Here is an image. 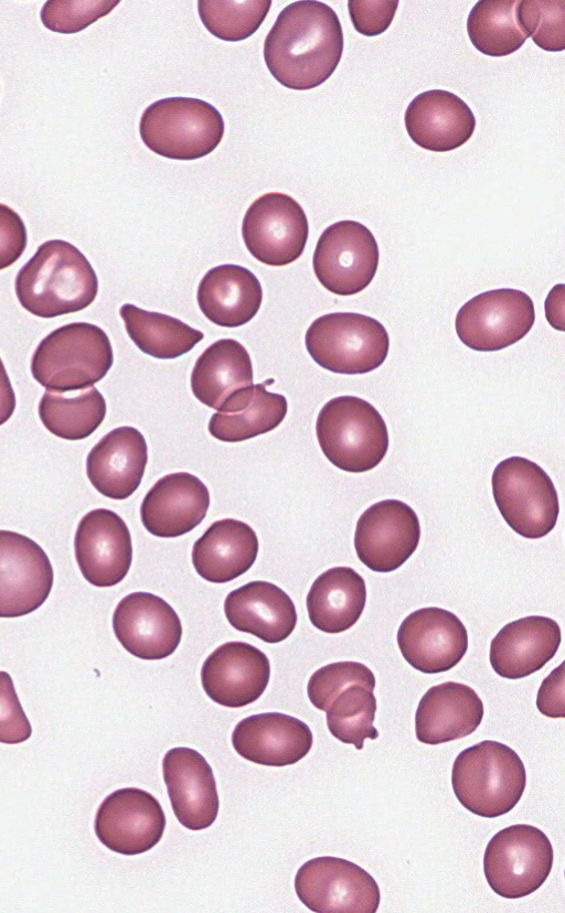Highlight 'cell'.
Wrapping results in <instances>:
<instances>
[{
	"label": "cell",
	"mask_w": 565,
	"mask_h": 913,
	"mask_svg": "<svg viewBox=\"0 0 565 913\" xmlns=\"http://www.w3.org/2000/svg\"><path fill=\"white\" fill-rule=\"evenodd\" d=\"M316 433L326 458L347 472L374 469L388 449L383 417L374 406L355 396H339L324 404L318 413Z\"/></svg>",
	"instance_id": "5"
},
{
	"label": "cell",
	"mask_w": 565,
	"mask_h": 913,
	"mask_svg": "<svg viewBox=\"0 0 565 913\" xmlns=\"http://www.w3.org/2000/svg\"><path fill=\"white\" fill-rule=\"evenodd\" d=\"M380 251L371 230L356 221H340L320 235L312 258L319 282L330 292L352 296L364 290L379 267Z\"/></svg>",
	"instance_id": "11"
},
{
	"label": "cell",
	"mask_w": 565,
	"mask_h": 913,
	"mask_svg": "<svg viewBox=\"0 0 565 913\" xmlns=\"http://www.w3.org/2000/svg\"><path fill=\"white\" fill-rule=\"evenodd\" d=\"M561 640V627L553 619L531 615L515 620L492 638L490 664L501 677H527L554 657Z\"/></svg>",
	"instance_id": "25"
},
{
	"label": "cell",
	"mask_w": 565,
	"mask_h": 913,
	"mask_svg": "<svg viewBox=\"0 0 565 913\" xmlns=\"http://www.w3.org/2000/svg\"><path fill=\"white\" fill-rule=\"evenodd\" d=\"M420 524L414 509L399 500L371 505L359 517L354 547L358 558L375 572L399 568L414 554Z\"/></svg>",
	"instance_id": "14"
},
{
	"label": "cell",
	"mask_w": 565,
	"mask_h": 913,
	"mask_svg": "<svg viewBox=\"0 0 565 913\" xmlns=\"http://www.w3.org/2000/svg\"><path fill=\"white\" fill-rule=\"evenodd\" d=\"M269 0H200L198 11L206 30L227 42L243 41L262 25Z\"/></svg>",
	"instance_id": "38"
},
{
	"label": "cell",
	"mask_w": 565,
	"mask_h": 913,
	"mask_svg": "<svg viewBox=\"0 0 565 913\" xmlns=\"http://www.w3.org/2000/svg\"><path fill=\"white\" fill-rule=\"evenodd\" d=\"M105 416V398L95 387L73 396L47 390L39 402V417L44 427L65 440L87 438L102 425Z\"/></svg>",
	"instance_id": "35"
},
{
	"label": "cell",
	"mask_w": 565,
	"mask_h": 913,
	"mask_svg": "<svg viewBox=\"0 0 565 913\" xmlns=\"http://www.w3.org/2000/svg\"><path fill=\"white\" fill-rule=\"evenodd\" d=\"M343 52L339 18L328 4L295 1L278 14L264 41V60L282 86L312 89L335 71Z\"/></svg>",
	"instance_id": "1"
},
{
	"label": "cell",
	"mask_w": 565,
	"mask_h": 913,
	"mask_svg": "<svg viewBox=\"0 0 565 913\" xmlns=\"http://www.w3.org/2000/svg\"><path fill=\"white\" fill-rule=\"evenodd\" d=\"M397 7L398 1L395 0H350L348 2L354 29L365 36H375L385 32L394 19Z\"/></svg>",
	"instance_id": "43"
},
{
	"label": "cell",
	"mask_w": 565,
	"mask_h": 913,
	"mask_svg": "<svg viewBox=\"0 0 565 913\" xmlns=\"http://www.w3.org/2000/svg\"><path fill=\"white\" fill-rule=\"evenodd\" d=\"M459 803L472 814L494 818L509 813L521 799L526 772L518 753L492 740L461 751L451 770Z\"/></svg>",
	"instance_id": "3"
},
{
	"label": "cell",
	"mask_w": 565,
	"mask_h": 913,
	"mask_svg": "<svg viewBox=\"0 0 565 913\" xmlns=\"http://www.w3.org/2000/svg\"><path fill=\"white\" fill-rule=\"evenodd\" d=\"M114 363L107 334L97 325L75 322L49 333L31 359L34 379L47 390H83L102 380Z\"/></svg>",
	"instance_id": "4"
},
{
	"label": "cell",
	"mask_w": 565,
	"mask_h": 913,
	"mask_svg": "<svg viewBox=\"0 0 565 913\" xmlns=\"http://www.w3.org/2000/svg\"><path fill=\"white\" fill-rule=\"evenodd\" d=\"M119 314L126 331L137 347L156 358L172 359L190 352L203 337V332L181 320L142 310L126 303Z\"/></svg>",
	"instance_id": "34"
},
{
	"label": "cell",
	"mask_w": 565,
	"mask_h": 913,
	"mask_svg": "<svg viewBox=\"0 0 565 913\" xmlns=\"http://www.w3.org/2000/svg\"><path fill=\"white\" fill-rule=\"evenodd\" d=\"M553 847L537 827L516 824L498 831L488 842L483 871L489 887L505 899L536 891L553 867Z\"/></svg>",
	"instance_id": "9"
},
{
	"label": "cell",
	"mask_w": 565,
	"mask_h": 913,
	"mask_svg": "<svg viewBox=\"0 0 565 913\" xmlns=\"http://www.w3.org/2000/svg\"><path fill=\"white\" fill-rule=\"evenodd\" d=\"M224 612L234 629L269 644L286 640L297 624L290 597L267 581H252L231 591L224 601Z\"/></svg>",
	"instance_id": "28"
},
{
	"label": "cell",
	"mask_w": 565,
	"mask_h": 913,
	"mask_svg": "<svg viewBox=\"0 0 565 913\" xmlns=\"http://www.w3.org/2000/svg\"><path fill=\"white\" fill-rule=\"evenodd\" d=\"M519 0H481L471 9L467 32L482 54L501 57L518 51L527 36L520 29L515 9Z\"/></svg>",
	"instance_id": "36"
},
{
	"label": "cell",
	"mask_w": 565,
	"mask_h": 913,
	"mask_svg": "<svg viewBox=\"0 0 565 913\" xmlns=\"http://www.w3.org/2000/svg\"><path fill=\"white\" fill-rule=\"evenodd\" d=\"M270 676L265 653L245 642H227L213 651L201 668V684L216 703L241 708L256 701Z\"/></svg>",
	"instance_id": "20"
},
{
	"label": "cell",
	"mask_w": 565,
	"mask_h": 913,
	"mask_svg": "<svg viewBox=\"0 0 565 913\" xmlns=\"http://www.w3.org/2000/svg\"><path fill=\"white\" fill-rule=\"evenodd\" d=\"M515 18L523 33L544 51L565 49V1H518Z\"/></svg>",
	"instance_id": "39"
},
{
	"label": "cell",
	"mask_w": 565,
	"mask_h": 913,
	"mask_svg": "<svg viewBox=\"0 0 565 913\" xmlns=\"http://www.w3.org/2000/svg\"><path fill=\"white\" fill-rule=\"evenodd\" d=\"M398 648L405 660L425 674L455 667L468 648V633L454 613L423 608L408 614L397 631Z\"/></svg>",
	"instance_id": "17"
},
{
	"label": "cell",
	"mask_w": 565,
	"mask_h": 913,
	"mask_svg": "<svg viewBox=\"0 0 565 913\" xmlns=\"http://www.w3.org/2000/svg\"><path fill=\"white\" fill-rule=\"evenodd\" d=\"M221 112L205 100L168 97L141 115L139 135L152 152L173 160H196L213 152L224 136Z\"/></svg>",
	"instance_id": "6"
},
{
	"label": "cell",
	"mask_w": 565,
	"mask_h": 913,
	"mask_svg": "<svg viewBox=\"0 0 565 913\" xmlns=\"http://www.w3.org/2000/svg\"><path fill=\"white\" fill-rule=\"evenodd\" d=\"M309 225L301 205L290 195L269 192L247 208L242 236L258 261L282 267L298 259L306 247Z\"/></svg>",
	"instance_id": "13"
},
{
	"label": "cell",
	"mask_w": 565,
	"mask_h": 913,
	"mask_svg": "<svg viewBox=\"0 0 565 913\" xmlns=\"http://www.w3.org/2000/svg\"><path fill=\"white\" fill-rule=\"evenodd\" d=\"M535 321L534 304L525 292L511 288L477 294L458 311L455 327L471 350L494 352L523 339Z\"/></svg>",
	"instance_id": "12"
},
{
	"label": "cell",
	"mask_w": 565,
	"mask_h": 913,
	"mask_svg": "<svg viewBox=\"0 0 565 913\" xmlns=\"http://www.w3.org/2000/svg\"><path fill=\"white\" fill-rule=\"evenodd\" d=\"M365 602L364 579L350 567H334L321 573L306 599L310 622L329 634L351 629L360 619Z\"/></svg>",
	"instance_id": "32"
},
{
	"label": "cell",
	"mask_w": 565,
	"mask_h": 913,
	"mask_svg": "<svg viewBox=\"0 0 565 913\" xmlns=\"http://www.w3.org/2000/svg\"><path fill=\"white\" fill-rule=\"evenodd\" d=\"M147 461L148 449L142 433L134 427H118L92 448L86 459V473L100 494L125 500L140 485Z\"/></svg>",
	"instance_id": "26"
},
{
	"label": "cell",
	"mask_w": 565,
	"mask_h": 913,
	"mask_svg": "<svg viewBox=\"0 0 565 913\" xmlns=\"http://www.w3.org/2000/svg\"><path fill=\"white\" fill-rule=\"evenodd\" d=\"M26 247V228L21 216L0 203V270L13 265Z\"/></svg>",
	"instance_id": "44"
},
{
	"label": "cell",
	"mask_w": 565,
	"mask_h": 913,
	"mask_svg": "<svg viewBox=\"0 0 565 913\" xmlns=\"http://www.w3.org/2000/svg\"><path fill=\"white\" fill-rule=\"evenodd\" d=\"M404 121L409 138L420 148L447 152L465 144L476 128L468 105L454 93L430 89L407 106Z\"/></svg>",
	"instance_id": "24"
},
{
	"label": "cell",
	"mask_w": 565,
	"mask_h": 913,
	"mask_svg": "<svg viewBox=\"0 0 565 913\" xmlns=\"http://www.w3.org/2000/svg\"><path fill=\"white\" fill-rule=\"evenodd\" d=\"M162 772L179 823L191 830L210 827L217 817L220 801L205 758L191 748H172L163 756Z\"/></svg>",
	"instance_id": "21"
},
{
	"label": "cell",
	"mask_w": 565,
	"mask_h": 913,
	"mask_svg": "<svg viewBox=\"0 0 565 913\" xmlns=\"http://www.w3.org/2000/svg\"><path fill=\"white\" fill-rule=\"evenodd\" d=\"M564 665L555 668L541 684L537 691L536 707L550 718H564Z\"/></svg>",
	"instance_id": "45"
},
{
	"label": "cell",
	"mask_w": 565,
	"mask_h": 913,
	"mask_svg": "<svg viewBox=\"0 0 565 913\" xmlns=\"http://www.w3.org/2000/svg\"><path fill=\"white\" fill-rule=\"evenodd\" d=\"M210 506L206 485L195 475L177 472L159 479L140 506L145 528L161 538H174L194 529Z\"/></svg>",
	"instance_id": "22"
},
{
	"label": "cell",
	"mask_w": 565,
	"mask_h": 913,
	"mask_svg": "<svg viewBox=\"0 0 565 913\" xmlns=\"http://www.w3.org/2000/svg\"><path fill=\"white\" fill-rule=\"evenodd\" d=\"M196 300L202 313L214 324L237 327L258 312L263 290L247 268L226 264L210 269L201 279Z\"/></svg>",
	"instance_id": "30"
},
{
	"label": "cell",
	"mask_w": 565,
	"mask_h": 913,
	"mask_svg": "<svg viewBox=\"0 0 565 913\" xmlns=\"http://www.w3.org/2000/svg\"><path fill=\"white\" fill-rule=\"evenodd\" d=\"M354 684L374 690V674L362 663L337 662L319 668L311 675L307 694L317 709L326 711L342 689Z\"/></svg>",
	"instance_id": "40"
},
{
	"label": "cell",
	"mask_w": 565,
	"mask_h": 913,
	"mask_svg": "<svg viewBox=\"0 0 565 913\" xmlns=\"http://www.w3.org/2000/svg\"><path fill=\"white\" fill-rule=\"evenodd\" d=\"M483 712L482 700L471 687L456 681L433 686L416 710V738L431 745L462 739L477 730Z\"/></svg>",
	"instance_id": "27"
},
{
	"label": "cell",
	"mask_w": 565,
	"mask_h": 913,
	"mask_svg": "<svg viewBox=\"0 0 565 913\" xmlns=\"http://www.w3.org/2000/svg\"><path fill=\"white\" fill-rule=\"evenodd\" d=\"M74 550L83 577L100 588L119 583L132 561L128 526L107 508L93 509L82 517L74 537Z\"/></svg>",
	"instance_id": "19"
},
{
	"label": "cell",
	"mask_w": 565,
	"mask_h": 913,
	"mask_svg": "<svg viewBox=\"0 0 565 913\" xmlns=\"http://www.w3.org/2000/svg\"><path fill=\"white\" fill-rule=\"evenodd\" d=\"M15 293L30 313L45 319L78 312L94 302L98 279L88 259L74 245L51 239L19 270Z\"/></svg>",
	"instance_id": "2"
},
{
	"label": "cell",
	"mask_w": 565,
	"mask_h": 913,
	"mask_svg": "<svg viewBox=\"0 0 565 913\" xmlns=\"http://www.w3.org/2000/svg\"><path fill=\"white\" fill-rule=\"evenodd\" d=\"M312 740L303 721L280 712L246 717L232 733V744L241 756L267 766L297 763L309 753Z\"/></svg>",
	"instance_id": "23"
},
{
	"label": "cell",
	"mask_w": 565,
	"mask_h": 913,
	"mask_svg": "<svg viewBox=\"0 0 565 913\" xmlns=\"http://www.w3.org/2000/svg\"><path fill=\"white\" fill-rule=\"evenodd\" d=\"M113 630L128 653L147 660L170 656L182 636L177 612L149 592H134L119 601L113 614Z\"/></svg>",
	"instance_id": "18"
},
{
	"label": "cell",
	"mask_w": 565,
	"mask_h": 913,
	"mask_svg": "<svg viewBox=\"0 0 565 913\" xmlns=\"http://www.w3.org/2000/svg\"><path fill=\"white\" fill-rule=\"evenodd\" d=\"M491 484L499 512L516 534L537 539L555 527L557 492L539 464L523 456L504 459L494 468Z\"/></svg>",
	"instance_id": "8"
},
{
	"label": "cell",
	"mask_w": 565,
	"mask_h": 913,
	"mask_svg": "<svg viewBox=\"0 0 565 913\" xmlns=\"http://www.w3.org/2000/svg\"><path fill=\"white\" fill-rule=\"evenodd\" d=\"M119 1L50 0L41 9L44 26L57 33H77L108 14Z\"/></svg>",
	"instance_id": "41"
},
{
	"label": "cell",
	"mask_w": 565,
	"mask_h": 913,
	"mask_svg": "<svg viewBox=\"0 0 565 913\" xmlns=\"http://www.w3.org/2000/svg\"><path fill=\"white\" fill-rule=\"evenodd\" d=\"M257 554L255 530L242 520L225 518L214 522L194 543L192 563L203 579L225 583L245 573Z\"/></svg>",
	"instance_id": "29"
},
{
	"label": "cell",
	"mask_w": 565,
	"mask_h": 913,
	"mask_svg": "<svg viewBox=\"0 0 565 913\" xmlns=\"http://www.w3.org/2000/svg\"><path fill=\"white\" fill-rule=\"evenodd\" d=\"M376 709L373 690L358 684L350 685L327 708L328 729L335 739L362 750L365 739L375 740L379 737L373 726Z\"/></svg>",
	"instance_id": "37"
},
{
	"label": "cell",
	"mask_w": 565,
	"mask_h": 913,
	"mask_svg": "<svg viewBox=\"0 0 565 913\" xmlns=\"http://www.w3.org/2000/svg\"><path fill=\"white\" fill-rule=\"evenodd\" d=\"M250 385V356L234 339H222L212 343L198 357L191 373V389L194 397L215 410L231 395Z\"/></svg>",
	"instance_id": "33"
},
{
	"label": "cell",
	"mask_w": 565,
	"mask_h": 913,
	"mask_svg": "<svg viewBox=\"0 0 565 913\" xmlns=\"http://www.w3.org/2000/svg\"><path fill=\"white\" fill-rule=\"evenodd\" d=\"M295 890L305 906L317 913H375L381 900L367 871L331 856L305 862L296 873Z\"/></svg>",
	"instance_id": "10"
},
{
	"label": "cell",
	"mask_w": 565,
	"mask_h": 913,
	"mask_svg": "<svg viewBox=\"0 0 565 913\" xmlns=\"http://www.w3.org/2000/svg\"><path fill=\"white\" fill-rule=\"evenodd\" d=\"M32 734L31 723L21 706L11 676L0 672V742L17 744Z\"/></svg>",
	"instance_id": "42"
},
{
	"label": "cell",
	"mask_w": 565,
	"mask_h": 913,
	"mask_svg": "<svg viewBox=\"0 0 565 913\" xmlns=\"http://www.w3.org/2000/svg\"><path fill=\"white\" fill-rule=\"evenodd\" d=\"M53 580L51 561L39 544L0 529V617H19L39 609Z\"/></svg>",
	"instance_id": "16"
},
{
	"label": "cell",
	"mask_w": 565,
	"mask_h": 913,
	"mask_svg": "<svg viewBox=\"0 0 565 913\" xmlns=\"http://www.w3.org/2000/svg\"><path fill=\"white\" fill-rule=\"evenodd\" d=\"M166 816L150 793L125 787L110 793L99 805L94 829L111 851L132 856L153 848L161 839Z\"/></svg>",
	"instance_id": "15"
},
{
	"label": "cell",
	"mask_w": 565,
	"mask_h": 913,
	"mask_svg": "<svg viewBox=\"0 0 565 913\" xmlns=\"http://www.w3.org/2000/svg\"><path fill=\"white\" fill-rule=\"evenodd\" d=\"M271 382L231 395L209 421L211 436L224 442H241L277 428L286 417L288 404L284 395L266 390Z\"/></svg>",
	"instance_id": "31"
},
{
	"label": "cell",
	"mask_w": 565,
	"mask_h": 913,
	"mask_svg": "<svg viewBox=\"0 0 565 913\" xmlns=\"http://www.w3.org/2000/svg\"><path fill=\"white\" fill-rule=\"evenodd\" d=\"M305 343L322 368L338 374H365L386 359L390 337L380 321L353 312L319 316L308 327Z\"/></svg>",
	"instance_id": "7"
},
{
	"label": "cell",
	"mask_w": 565,
	"mask_h": 913,
	"mask_svg": "<svg viewBox=\"0 0 565 913\" xmlns=\"http://www.w3.org/2000/svg\"><path fill=\"white\" fill-rule=\"evenodd\" d=\"M15 409V394L7 369L0 358V426L6 423Z\"/></svg>",
	"instance_id": "46"
}]
</instances>
